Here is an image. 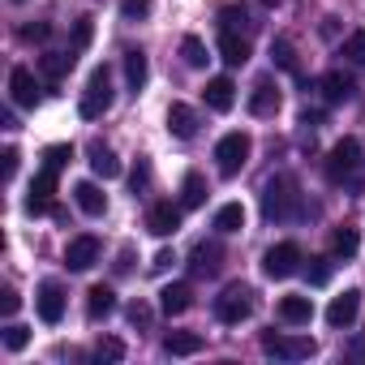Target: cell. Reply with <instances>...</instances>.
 <instances>
[{
    "mask_svg": "<svg viewBox=\"0 0 365 365\" xmlns=\"http://www.w3.org/2000/svg\"><path fill=\"white\" fill-rule=\"evenodd\" d=\"M52 194H56V168H43L35 176V185H31V198H26V211L31 215H43L52 207Z\"/></svg>",
    "mask_w": 365,
    "mask_h": 365,
    "instance_id": "7c38bea8",
    "label": "cell"
},
{
    "mask_svg": "<svg viewBox=\"0 0 365 365\" xmlns=\"http://www.w3.org/2000/svg\"><path fill=\"white\" fill-rule=\"evenodd\" d=\"M146 180H150V168H146V163H138V168H133V194L146 185Z\"/></svg>",
    "mask_w": 365,
    "mask_h": 365,
    "instance_id": "f6af8a7d",
    "label": "cell"
},
{
    "mask_svg": "<svg viewBox=\"0 0 365 365\" xmlns=\"http://www.w3.org/2000/svg\"><path fill=\"white\" fill-rule=\"evenodd\" d=\"M26 344H31V327H22V322H9V327H5V348H9V352H22Z\"/></svg>",
    "mask_w": 365,
    "mask_h": 365,
    "instance_id": "e575fe53",
    "label": "cell"
},
{
    "mask_svg": "<svg viewBox=\"0 0 365 365\" xmlns=\"http://www.w3.org/2000/svg\"><path fill=\"white\" fill-rule=\"evenodd\" d=\"M180 56H185V65L190 69H202L211 56H207V43L198 39V35H185V39H180Z\"/></svg>",
    "mask_w": 365,
    "mask_h": 365,
    "instance_id": "83f0119b",
    "label": "cell"
},
{
    "mask_svg": "<svg viewBox=\"0 0 365 365\" xmlns=\"http://www.w3.org/2000/svg\"><path fill=\"white\" fill-rule=\"evenodd\" d=\"M271 56H275V65H279L284 73H301V65H297V48H292V39H275V43H271Z\"/></svg>",
    "mask_w": 365,
    "mask_h": 365,
    "instance_id": "f1b7e54d",
    "label": "cell"
},
{
    "mask_svg": "<svg viewBox=\"0 0 365 365\" xmlns=\"http://www.w3.org/2000/svg\"><path fill=\"white\" fill-rule=\"evenodd\" d=\"M305 279H309L314 288H322V284L331 279V258H309V267H305Z\"/></svg>",
    "mask_w": 365,
    "mask_h": 365,
    "instance_id": "d590c367",
    "label": "cell"
},
{
    "mask_svg": "<svg viewBox=\"0 0 365 365\" xmlns=\"http://www.w3.org/2000/svg\"><path fill=\"white\" fill-rule=\"evenodd\" d=\"M18 305H22V297H18L14 288H0V309H5V314H18Z\"/></svg>",
    "mask_w": 365,
    "mask_h": 365,
    "instance_id": "7bdbcfd3",
    "label": "cell"
},
{
    "mask_svg": "<svg viewBox=\"0 0 365 365\" xmlns=\"http://www.w3.org/2000/svg\"><path fill=\"white\" fill-rule=\"evenodd\" d=\"M344 56H348L352 65H365V31H352V35L344 39Z\"/></svg>",
    "mask_w": 365,
    "mask_h": 365,
    "instance_id": "8d00e7d4",
    "label": "cell"
},
{
    "mask_svg": "<svg viewBox=\"0 0 365 365\" xmlns=\"http://www.w3.org/2000/svg\"><path fill=\"white\" fill-rule=\"evenodd\" d=\"M108 108H112V69H108V65H99V69L91 73L86 91H82V103H78V112H82L86 120H99Z\"/></svg>",
    "mask_w": 365,
    "mask_h": 365,
    "instance_id": "7a4b0ae2",
    "label": "cell"
},
{
    "mask_svg": "<svg viewBox=\"0 0 365 365\" xmlns=\"http://www.w3.org/2000/svg\"><path fill=\"white\" fill-rule=\"evenodd\" d=\"M262 271H267L271 279H288V275H297V271H301V250H297L292 241L271 245L267 258H262Z\"/></svg>",
    "mask_w": 365,
    "mask_h": 365,
    "instance_id": "8992f818",
    "label": "cell"
},
{
    "mask_svg": "<svg viewBox=\"0 0 365 365\" xmlns=\"http://www.w3.org/2000/svg\"><path fill=\"white\" fill-rule=\"evenodd\" d=\"M39 69H43L48 78H65V73L73 69V52H48V56L39 61Z\"/></svg>",
    "mask_w": 365,
    "mask_h": 365,
    "instance_id": "f546056e",
    "label": "cell"
},
{
    "mask_svg": "<svg viewBox=\"0 0 365 365\" xmlns=\"http://www.w3.org/2000/svg\"><path fill=\"white\" fill-rule=\"evenodd\" d=\"M262 348H267L271 356H284V361H305V356L318 352V344H314L309 335H275V331L262 335Z\"/></svg>",
    "mask_w": 365,
    "mask_h": 365,
    "instance_id": "5b68a950",
    "label": "cell"
},
{
    "mask_svg": "<svg viewBox=\"0 0 365 365\" xmlns=\"http://www.w3.org/2000/svg\"><path fill=\"white\" fill-rule=\"evenodd\" d=\"M220 56H224V65H245L250 61V39L245 35H237V31H224L220 35Z\"/></svg>",
    "mask_w": 365,
    "mask_h": 365,
    "instance_id": "44dd1931",
    "label": "cell"
},
{
    "mask_svg": "<svg viewBox=\"0 0 365 365\" xmlns=\"http://www.w3.org/2000/svg\"><path fill=\"white\" fill-rule=\"evenodd\" d=\"M69 159H73V146H69V142H56V146L43 150V168H56V172H61Z\"/></svg>",
    "mask_w": 365,
    "mask_h": 365,
    "instance_id": "836d02e7",
    "label": "cell"
},
{
    "mask_svg": "<svg viewBox=\"0 0 365 365\" xmlns=\"http://www.w3.org/2000/svg\"><path fill=\"white\" fill-rule=\"evenodd\" d=\"M220 258H224L220 245H198V250H194V271H198V275H211V271L220 267Z\"/></svg>",
    "mask_w": 365,
    "mask_h": 365,
    "instance_id": "4dcf8cb0",
    "label": "cell"
},
{
    "mask_svg": "<svg viewBox=\"0 0 365 365\" xmlns=\"http://www.w3.org/2000/svg\"><path fill=\"white\" fill-rule=\"evenodd\" d=\"M279 318L292 322V327H301V322L314 318V301H309V297H284V301H279Z\"/></svg>",
    "mask_w": 365,
    "mask_h": 365,
    "instance_id": "cb8c5ba5",
    "label": "cell"
},
{
    "mask_svg": "<svg viewBox=\"0 0 365 365\" xmlns=\"http://www.w3.org/2000/svg\"><path fill=\"white\" fill-rule=\"evenodd\" d=\"M262 5H267V9H279V5H284V0H262Z\"/></svg>",
    "mask_w": 365,
    "mask_h": 365,
    "instance_id": "7dc6e473",
    "label": "cell"
},
{
    "mask_svg": "<svg viewBox=\"0 0 365 365\" xmlns=\"http://www.w3.org/2000/svg\"><path fill=\"white\" fill-rule=\"evenodd\" d=\"M116 309V292L108 288V284H95L91 292H86V314L91 318H103V314H112Z\"/></svg>",
    "mask_w": 365,
    "mask_h": 365,
    "instance_id": "d4e9b609",
    "label": "cell"
},
{
    "mask_svg": "<svg viewBox=\"0 0 365 365\" xmlns=\"http://www.w3.org/2000/svg\"><path fill=\"white\" fill-rule=\"evenodd\" d=\"M279 103H284L279 86H275L271 78H258V82H254V95H250V112H254V116H275Z\"/></svg>",
    "mask_w": 365,
    "mask_h": 365,
    "instance_id": "8fae6325",
    "label": "cell"
},
{
    "mask_svg": "<svg viewBox=\"0 0 365 365\" xmlns=\"http://www.w3.org/2000/svg\"><path fill=\"white\" fill-rule=\"evenodd\" d=\"M220 26L224 31H245L250 26V14L241 5H228V9H220Z\"/></svg>",
    "mask_w": 365,
    "mask_h": 365,
    "instance_id": "d6a6232c",
    "label": "cell"
},
{
    "mask_svg": "<svg viewBox=\"0 0 365 365\" xmlns=\"http://www.w3.org/2000/svg\"><path fill=\"white\" fill-rule=\"evenodd\" d=\"M125 314H129V322H133V327H146V322H150V305H146V301H129V309H125Z\"/></svg>",
    "mask_w": 365,
    "mask_h": 365,
    "instance_id": "60d3db41",
    "label": "cell"
},
{
    "mask_svg": "<svg viewBox=\"0 0 365 365\" xmlns=\"http://www.w3.org/2000/svg\"><path fill=\"white\" fill-rule=\"evenodd\" d=\"M73 202H78L86 215H103V211H108V194L95 185V180H78V185H73Z\"/></svg>",
    "mask_w": 365,
    "mask_h": 365,
    "instance_id": "e0dca14e",
    "label": "cell"
},
{
    "mask_svg": "<svg viewBox=\"0 0 365 365\" xmlns=\"http://www.w3.org/2000/svg\"><path fill=\"white\" fill-rule=\"evenodd\" d=\"M91 172L103 176V180H116V176H120V159H116L103 142H95V146H91Z\"/></svg>",
    "mask_w": 365,
    "mask_h": 365,
    "instance_id": "603a6c76",
    "label": "cell"
},
{
    "mask_svg": "<svg viewBox=\"0 0 365 365\" xmlns=\"http://www.w3.org/2000/svg\"><path fill=\"white\" fill-rule=\"evenodd\" d=\"M168 133L180 138V142H190V138L198 133V112H194L190 103H172V108H168Z\"/></svg>",
    "mask_w": 365,
    "mask_h": 365,
    "instance_id": "4fadbf2b",
    "label": "cell"
},
{
    "mask_svg": "<svg viewBox=\"0 0 365 365\" xmlns=\"http://www.w3.org/2000/svg\"><path fill=\"white\" fill-rule=\"evenodd\" d=\"M194 305V292H190V284H168L163 292H159V309L172 318V314H185Z\"/></svg>",
    "mask_w": 365,
    "mask_h": 365,
    "instance_id": "d6986e66",
    "label": "cell"
},
{
    "mask_svg": "<svg viewBox=\"0 0 365 365\" xmlns=\"http://www.w3.org/2000/svg\"><path fill=\"white\" fill-rule=\"evenodd\" d=\"M99 262V237H73L69 245H65V267L69 271H91Z\"/></svg>",
    "mask_w": 365,
    "mask_h": 365,
    "instance_id": "ba28073f",
    "label": "cell"
},
{
    "mask_svg": "<svg viewBox=\"0 0 365 365\" xmlns=\"http://www.w3.org/2000/svg\"><path fill=\"white\" fill-rule=\"evenodd\" d=\"M95 356H99V361H125V344L108 335V339H99V348H95Z\"/></svg>",
    "mask_w": 365,
    "mask_h": 365,
    "instance_id": "74e56055",
    "label": "cell"
},
{
    "mask_svg": "<svg viewBox=\"0 0 365 365\" xmlns=\"http://www.w3.org/2000/svg\"><path fill=\"white\" fill-rule=\"evenodd\" d=\"M356 159H361V142H356V138L335 142V146H331V159H327V176H331V180H344V176L356 168Z\"/></svg>",
    "mask_w": 365,
    "mask_h": 365,
    "instance_id": "52a82bcc",
    "label": "cell"
},
{
    "mask_svg": "<svg viewBox=\"0 0 365 365\" xmlns=\"http://www.w3.org/2000/svg\"><path fill=\"white\" fill-rule=\"evenodd\" d=\"M9 95H14L18 108H35V103H39V82H35V73H31V69H14V73H9Z\"/></svg>",
    "mask_w": 365,
    "mask_h": 365,
    "instance_id": "5bb4252c",
    "label": "cell"
},
{
    "mask_svg": "<svg viewBox=\"0 0 365 365\" xmlns=\"http://www.w3.org/2000/svg\"><path fill=\"white\" fill-rule=\"evenodd\" d=\"M202 348V335L198 331H168L163 335V352L168 356H194Z\"/></svg>",
    "mask_w": 365,
    "mask_h": 365,
    "instance_id": "ffe728a7",
    "label": "cell"
},
{
    "mask_svg": "<svg viewBox=\"0 0 365 365\" xmlns=\"http://www.w3.org/2000/svg\"><path fill=\"white\" fill-rule=\"evenodd\" d=\"M35 305H39V318H43V322H61V314H65V292H61V284L48 279V284L39 288Z\"/></svg>",
    "mask_w": 365,
    "mask_h": 365,
    "instance_id": "2e32d148",
    "label": "cell"
},
{
    "mask_svg": "<svg viewBox=\"0 0 365 365\" xmlns=\"http://www.w3.org/2000/svg\"><path fill=\"white\" fill-rule=\"evenodd\" d=\"M207 202V180L198 172L185 176V185H180V207H202Z\"/></svg>",
    "mask_w": 365,
    "mask_h": 365,
    "instance_id": "484cf974",
    "label": "cell"
},
{
    "mask_svg": "<svg viewBox=\"0 0 365 365\" xmlns=\"http://www.w3.org/2000/svg\"><path fill=\"white\" fill-rule=\"evenodd\" d=\"M146 14H150V0H120V18L125 22H138Z\"/></svg>",
    "mask_w": 365,
    "mask_h": 365,
    "instance_id": "f35d334b",
    "label": "cell"
},
{
    "mask_svg": "<svg viewBox=\"0 0 365 365\" xmlns=\"http://www.w3.org/2000/svg\"><path fill=\"white\" fill-rule=\"evenodd\" d=\"M356 250H361V237H356L352 224H344V228L335 232V254H339V258H352Z\"/></svg>",
    "mask_w": 365,
    "mask_h": 365,
    "instance_id": "1f68e13d",
    "label": "cell"
},
{
    "mask_svg": "<svg viewBox=\"0 0 365 365\" xmlns=\"http://www.w3.org/2000/svg\"><path fill=\"white\" fill-rule=\"evenodd\" d=\"M0 159H5V180H14V176H18V159H22V155H18L14 146H5V155H0Z\"/></svg>",
    "mask_w": 365,
    "mask_h": 365,
    "instance_id": "ee69618b",
    "label": "cell"
},
{
    "mask_svg": "<svg viewBox=\"0 0 365 365\" xmlns=\"http://www.w3.org/2000/svg\"><path fill=\"white\" fill-rule=\"evenodd\" d=\"M91 35H95L91 18H78V26H73V48H86V43H91Z\"/></svg>",
    "mask_w": 365,
    "mask_h": 365,
    "instance_id": "b9f144b4",
    "label": "cell"
},
{
    "mask_svg": "<svg viewBox=\"0 0 365 365\" xmlns=\"http://www.w3.org/2000/svg\"><path fill=\"white\" fill-rule=\"evenodd\" d=\"M125 78H129V91H133V95L146 86L150 65H146V52H142V48H129V52H125Z\"/></svg>",
    "mask_w": 365,
    "mask_h": 365,
    "instance_id": "7402d4cb",
    "label": "cell"
},
{
    "mask_svg": "<svg viewBox=\"0 0 365 365\" xmlns=\"http://www.w3.org/2000/svg\"><path fill=\"white\" fill-rule=\"evenodd\" d=\"M250 314H254V288H245V284H228V288L215 297V318H220V322L237 327V322H245Z\"/></svg>",
    "mask_w": 365,
    "mask_h": 365,
    "instance_id": "3957f363",
    "label": "cell"
},
{
    "mask_svg": "<svg viewBox=\"0 0 365 365\" xmlns=\"http://www.w3.org/2000/svg\"><path fill=\"white\" fill-rule=\"evenodd\" d=\"M322 95H327V103H348V99L356 95V82H352L344 69H331V73L322 78Z\"/></svg>",
    "mask_w": 365,
    "mask_h": 365,
    "instance_id": "ac0fdd59",
    "label": "cell"
},
{
    "mask_svg": "<svg viewBox=\"0 0 365 365\" xmlns=\"http://www.w3.org/2000/svg\"><path fill=\"white\" fill-rule=\"evenodd\" d=\"M172 262H176V258H172V254H168V250H159V254H155V262H150V267H155V271H163V267H172Z\"/></svg>",
    "mask_w": 365,
    "mask_h": 365,
    "instance_id": "bcb514c9",
    "label": "cell"
},
{
    "mask_svg": "<svg viewBox=\"0 0 365 365\" xmlns=\"http://www.w3.org/2000/svg\"><path fill=\"white\" fill-rule=\"evenodd\" d=\"M180 211H185V207H176V202H155V207L146 211V228H150L155 237H172V232L180 228Z\"/></svg>",
    "mask_w": 365,
    "mask_h": 365,
    "instance_id": "30bf717a",
    "label": "cell"
},
{
    "mask_svg": "<svg viewBox=\"0 0 365 365\" xmlns=\"http://www.w3.org/2000/svg\"><path fill=\"white\" fill-rule=\"evenodd\" d=\"M202 99H207L211 112H232V103H237V86H232V78H211L207 91H202Z\"/></svg>",
    "mask_w": 365,
    "mask_h": 365,
    "instance_id": "9a60e30c",
    "label": "cell"
},
{
    "mask_svg": "<svg viewBox=\"0 0 365 365\" xmlns=\"http://www.w3.org/2000/svg\"><path fill=\"white\" fill-rule=\"evenodd\" d=\"M215 228H220V232H241V228H245V207H241V202H228V207H220V215H215Z\"/></svg>",
    "mask_w": 365,
    "mask_h": 365,
    "instance_id": "4316f807",
    "label": "cell"
},
{
    "mask_svg": "<svg viewBox=\"0 0 365 365\" xmlns=\"http://www.w3.org/2000/svg\"><path fill=\"white\" fill-rule=\"evenodd\" d=\"M48 35H52L48 22H31V26H22V39H26V43H43Z\"/></svg>",
    "mask_w": 365,
    "mask_h": 365,
    "instance_id": "ab89813d",
    "label": "cell"
},
{
    "mask_svg": "<svg viewBox=\"0 0 365 365\" xmlns=\"http://www.w3.org/2000/svg\"><path fill=\"white\" fill-rule=\"evenodd\" d=\"M262 211H267V220H292V215L301 211V190H297V180H292L288 172H279V176L267 180V190H262Z\"/></svg>",
    "mask_w": 365,
    "mask_h": 365,
    "instance_id": "6da1fadb",
    "label": "cell"
},
{
    "mask_svg": "<svg viewBox=\"0 0 365 365\" xmlns=\"http://www.w3.org/2000/svg\"><path fill=\"white\" fill-rule=\"evenodd\" d=\"M250 150H254L250 133H224L220 146H215V163H220V172H224V176H237V172L245 168Z\"/></svg>",
    "mask_w": 365,
    "mask_h": 365,
    "instance_id": "277c9868",
    "label": "cell"
},
{
    "mask_svg": "<svg viewBox=\"0 0 365 365\" xmlns=\"http://www.w3.org/2000/svg\"><path fill=\"white\" fill-rule=\"evenodd\" d=\"M356 314H361V292H356V288H348L344 297H335V301L327 305V322H331L335 331L352 327V322H356Z\"/></svg>",
    "mask_w": 365,
    "mask_h": 365,
    "instance_id": "9c48e42d",
    "label": "cell"
}]
</instances>
